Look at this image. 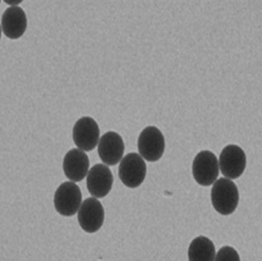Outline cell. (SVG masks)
Instances as JSON below:
<instances>
[{"mask_svg":"<svg viewBox=\"0 0 262 261\" xmlns=\"http://www.w3.org/2000/svg\"><path fill=\"white\" fill-rule=\"evenodd\" d=\"M239 194L236 184L227 178H220L213 183L211 202L215 210L221 215H230L238 207Z\"/></svg>","mask_w":262,"mask_h":261,"instance_id":"6da1fadb","label":"cell"},{"mask_svg":"<svg viewBox=\"0 0 262 261\" xmlns=\"http://www.w3.org/2000/svg\"><path fill=\"white\" fill-rule=\"evenodd\" d=\"M82 199L80 187L75 182H65L60 185L54 193L55 210L62 216H73L78 212Z\"/></svg>","mask_w":262,"mask_h":261,"instance_id":"7a4b0ae2","label":"cell"},{"mask_svg":"<svg viewBox=\"0 0 262 261\" xmlns=\"http://www.w3.org/2000/svg\"><path fill=\"white\" fill-rule=\"evenodd\" d=\"M140 155L149 162L158 161L165 151V139L161 130L155 126L144 128L138 140Z\"/></svg>","mask_w":262,"mask_h":261,"instance_id":"3957f363","label":"cell"},{"mask_svg":"<svg viewBox=\"0 0 262 261\" xmlns=\"http://www.w3.org/2000/svg\"><path fill=\"white\" fill-rule=\"evenodd\" d=\"M118 175L126 187L130 189L140 187L146 176V164L143 157L134 153L123 157L120 161Z\"/></svg>","mask_w":262,"mask_h":261,"instance_id":"277c9868","label":"cell"},{"mask_svg":"<svg viewBox=\"0 0 262 261\" xmlns=\"http://www.w3.org/2000/svg\"><path fill=\"white\" fill-rule=\"evenodd\" d=\"M192 176L195 182L208 187L213 185L219 175V163L216 155L209 150L199 153L192 162Z\"/></svg>","mask_w":262,"mask_h":261,"instance_id":"5b68a950","label":"cell"},{"mask_svg":"<svg viewBox=\"0 0 262 261\" xmlns=\"http://www.w3.org/2000/svg\"><path fill=\"white\" fill-rule=\"evenodd\" d=\"M218 163L223 176L235 180L244 174L247 167V156L238 145L229 144L221 151Z\"/></svg>","mask_w":262,"mask_h":261,"instance_id":"8992f818","label":"cell"},{"mask_svg":"<svg viewBox=\"0 0 262 261\" xmlns=\"http://www.w3.org/2000/svg\"><path fill=\"white\" fill-rule=\"evenodd\" d=\"M99 127L92 117H82L74 125L73 141L83 151L94 150L99 142Z\"/></svg>","mask_w":262,"mask_h":261,"instance_id":"52a82bcc","label":"cell"},{"mask_svg":"<svg viewBox=\"0 0 262 261\" xmlns=\"http://www.w3.org/2000/svg\"><path fill=\"white\" fill-rule=\"evenodd\" d=\"M78 221L84 232L94 234L104 222V209L97 199L89 198L83 201L78 210Z\"/></svg>","mask_w":262,"mask_h":261,"instance_id":"ba28073f","label":"cell"},{"mask_svg":"<svg viewBox=\"0 0 262 261\" xmlns=\"http://www.w3.org/2000/svg\"><path fill=\"white\" fill-rule=\"evenodd\" d=\"M113 175L105 164H96L86 175V188L96 199L105 198L113 186Z\"/></svg>","mask_w":262,"mask_h":261,"instance_id":"9c48e42d","label":"cell"},{"mask_svg":"<svg viewBox=\"0 0 262 261\" xmlns=\"http://www.w3.org/2000/svg\"><path fill=\"white\" fill-rule=\"evenodd\" d=\"M124 151V141L116 132L105 133L98 142V155L106 165L118 164L123 158Z\"/></svg>","mask_w":262,"mask_h":261,"instance_id":"30bf717a","label":"cell"},{"mask_svg":"<svg viewBox=\"0 0 262 261\" xmlns=\"http://www.w3.org/2000/svg\"><path fill=\"white\" fill-rule=\"evenodd\" d=\"M90 170V159L86 154L79 149L69 150L63 159V171L72 182H81L86 177Z\"/></svg>","mask_w":262,"mask_h":261,"instance_id":"8fae6325","label":"cell"},{"mask_svg":"<svg viewBox=\"0 0 262 261\" xmlns=\"http://www.w3.org/2000/svg\"><path fill=\"white\" fill-rule=\"evenodd\" d=\"M28 27V19L24 10L18 6L8 7L2 15L1 30L10 39H18L23 36Z\"/></svg>","mask_w":262,"mask_h":261,"instance_id":"7c38bea8","label":"cell"},{"mask_svg":"<svg viewBox=\"0 0 262 261\" xmlns=\"http://www.w3.org/2000/svg\"><path fill=\"white\" fill-rule=\"evenodd\" d=\"M216 250L213 242L204 236L193 238L190 244L189 261H214Z\"/></svg>","mask_w":262,"mask_h":261,"instance_id":"4fadbf2b","label":"cell"},{"mask_svg":"<svg viewBox=\"0 0 262 261\" xmlns=\"http://www.w3.org/2000/svg\"><path fill=\"white\" fill-rule=\"evenodd\" d=\"M214 261H241L238 251L232 247H223L215 255Z\"/></svg>","mask_w":262,"mask_h":261,"instance_id":"5bb4252c","label":"cell"},{"mask_svg":"<svg viewBox=\"0 0 262 261\" xmlns=\"http://www.w3.org/2000/svg\"><path fill=\"white\" fill-rule=\"evenodd\" d=\"M23 1H24V0H4V2H5L6 4H9V5H11V6H17V5L21 4Z\"/></svg>","mask_w":262,"mask_h":261,"instance_id":"9a60e30c","label":"cell"},{"mask_svg":"<svg viewBox=\"0 0 262 261\" xmlns=\"http://www.w3.org/2000/svg\"><path fill=\"white\" fill-rule=\"evenodd\" d=\"M1 35H2V30H1V26H0V39H1Z\"/></svg>","mask_w":262,"mask_h":261,"instance_id":"2e32d148","label":"cell"},{"mask_svg":"<svg viewBox=\"0 0 262 261\" xmlns=\"http://www.w3.org/2000/svg\"><path fill=\"white\" fill-rule=\"evenodd\" d=\"M0 2H1V0H0Z\"/></svg>","mask_w":262,"mask_h":261,"instance_id":"e0dca14e","label":"cell"}]
</instances>
